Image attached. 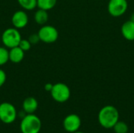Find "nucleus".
<instances>
[{
  "label": "nucleus",
  "instance_id": "1a4fd4ad",
  "mask_svg": "<svg viewBox=\"0 0 134 133\" xmlns=\"http://www.w3.org/2000/svg\"><path fill=\"white\" fill-rule=\"evenodd\" d=\"M28 16L24 10L16 11L11 18V22L13 27L16 29H22L25 27L28 24Z\"/></svg>",
  "mask_w": 134,
  "mask_h": 133
},
{
  "label": "nucleus",
  "instance_id": "aec40b11",
  "mask_svg": "<svg viewBox=\"0 0 134 133\" xmlns=\"http://www.w3.org/2000/svg\"><path fill=\"white\" fill-rule=\"evenodd\" d=\"M6 81V74L5 72L0 68V88L5 84Z\"/></svg>",
  "mask_w": 134,
  "mask_h": 133
},
{
  "label": "nucleus",
  "instance_id": "423d86ee",
  "mask_svg": "<svg viewBox=\"0 0 134 133\" xmlns=\"http://www.w3.org/2000/svg\"><path fill=\"white\" fill-rule=\"evenodd\" d=\"M38 35L41 42L45 43H53L57 40L59 33L55 27L52 25H44L39 29Z\"/></svg>",
  "mask_w": 134,
  "mask_h": 133
},
{
  "label": "nucleus",
  "instance_id": "39448f33",
  "mask_svg": "<svg viewBox=\"0 0 134 133\" xmlns=\"http://www.w3.org/2000/svg\"><path fill=\"white\" fill-rule=\"evenodd\" d=\"M17 116L16 107L10 103L4 102L0 103V121L6 125L15 122Z\"/></svg>",
  "mask_w": 134,
  "mask_h": 133
},
{
  "label": "nucleus",
  "instance_id": "4468645a",
  "mask_svg": "<svg viewBox=\"0 0 134 133\" xmlns=\"http://www.w3.org/2000/svg\"><path fill=\"white\" fill-rule=\"evenodd\" d=\"M57 0H37V7L44 10H50L57 5Z\"/></svg>",
  "mask_w": 134,
  "mask_h": 133
},
{
  "label": "nucleus",
  "instance_id": "ddd939ff",
  "mask_svg": "<svg viewBox=\"0 0 134 133\" xmlns=\"http://www.w3.org/2000/svg\"><path fill=\"white\" fill-rule=\"evenodd\" d=\"M49 19V14L46 10L38 9L34 15V20L36 24L39 25H44Z\"/></svg>",
  "mask_w": 134,
  "mask_h": 133
},
{
  "label": "nucleus",
  "instance_id": "0eeeda50",
  "mask_svg": "<svg viewBox=\"0 0 134 133\" xmlns=\"http://www.w3.org/2000/svg\"><path fill=\"white\" fill-rule=\"evenodd\" d=\"M128 9L127 0H110L108 4V13L114 17H119L126 13Z\"/></svg>",
  "mask_w": 134,
  "mask_h": 133
},
{
  "label": "nucleus",
  "instance_id": "412c9836",
  "mask_svg": "<svg viewBox=\"0 0 134 133\" xmlns=\"http://www.w3.org/2000/svg\"><path fill=\"white\" fill-rule=\"evenodd\" d=\"M53 84H51V83H46V85H45V86H44V89H45V90L46 91V92H50V91L52 90V89H53Z\"/></svg>",
  "mask_w": 134,
  "mask_h": 133
},
{
  "label": "nucleus",
  "instance_id": "6ab92c4d",
  "mask_svg": "<svg viewBox=\"0 0 134 133\" xmlns=\"http://www.w3.org/2000/svg\"><path fill=\"white\" fill-rule=\"evenodd\" d=\"M28 40H29V42H31V45L37 44V43L40 41L38 34H31V35L29 36V38H28Z\"/></svg>",
  "mask_w": 134,
  "mask_h": 133
},
{
  "label": "nucleus",
  "instance_id": "4be33fe9",
  "mask_svg": "<svg viewBox=\"0 0 134 133\" xmlns=\"http://www.w3.org/2000/svg\"><path fill=\"white\" fill-rule=\"evenodd\" d=\"M130 20H132L133 22H134V13H132L131 16H130Z\"/></svg>",
  "mask_w": 134,
  "mask_h": 133
},
{
  "label": "nucleus",
  "instance_id": "9b49d317",
  "mask_svg": "<svg viewBox=\"0 0 134 133\" xmlns=\"http://www.w3.org/2000/svg\"><path fill=\"white\" fill-rule=\"evenodd\" d=\"M38 107V103L34 97H27L22 103L23 111L26 114H34Z\"/></svg>",
  "mask_w": 134,
  "mask_h": 133
},
{
  "label": "nucleus",
  "instance_id": "f3484780",
  "mask_svg": "<svg viewBox=\"0 0 134 133\" xmlns=\"http://www.w3.org/2000/svg\"><path fill=\"white\" fill-rule=\"evenodd\" d=\"M9 61V50L4 46H0V67Z\"/></svg>",
  "mask_w": 134,
  "mask_h": 133
},
{
  "label": "nucleus",
  "instance_id": "20e7f679",
  "mask_svg": "<svg viewBox=\"0 0 134 133\" xmlns=\"http://www.w3.org/2000/svg\"><path fill=\"white\" fill-rule=\"evenodd\" d=\"M52 98L57 103H65L71 97L70 88L64 83L58 82L53 85L50 91Z\"/></svg>",
  "mask_w": 134,
  "mask_h": 133
},
{
  "label": "nucleus",
  "instance_id": "6e6552de",
  "mask_svg": "<svg viewBox=\"0 0 134 133\" xmlns=\"http://www.w3.org/2000/svg\"><path fill=\"white\" fill-rule=\"evenodd\" d=\"M82 125V120L76 114L67 115L63 121V127L68 132L73 133L79 130Z\"/></svg>",
  "mask_w": 134,
  "mask_h": 133
},
{
  "label": "nucleus",
  "instance_id": "9d476101",
  "mask_svg": "<svg viewBox=\"0 0 134 133\" xmlns=\"http://www.w3.org/2000/svg\"><path fill=\"white\" fill-rule=\"evenodd\" d=\"M121 33L125 39L134 41V22L129 20L123 23L121 27Z\"/></svg>",
  "mask_w": 134,
  "mask_h": 133
},
{
  "label": "nucleus",
  "instance_id": "7ed1b4c3",
  "mask_svg": "<svg viewBox=\"0 0 134 133\" xmlns=\"http://www.w3.org/2000/svg\"><path fill=\"white\" fill-rule=\"evenodd\" d=\"M21 39L22 38L19 30L15 27L5 29L1 35V41L3 45L8 49L18 46Z\"/></svg>",
  "mask_w": 134,
  "mask_h": 133
},
{
  "label": "nucleus",
  "instance_id": "dca6fc26",
  "mask_svg": "<svg viewBox=\"0 0 134 133\" xmlns=\"http://www.w3.org/2000/svg\"><path fill=\"white\" fill-rule=\"evenodd\" d=\"M115 133H128L129 126L128 125L122 121H119L112 128Z\"/></svg>",
  "mask_w": 134,
  "mask_h": 133
},
{
  "label": "nucleus",
  "instance_id": "f8f14e48",
  "mask_svg": "<svg viewBox=\"0 0 134 133\" xmlns=\"http://www.w3.org/2000/svg\"><path fill=\"white\" fill-rule=\"evenodd\" d=\"M24 53L19 46L11 48L9 50V60L14 63H19L24 60Z\"/></svg>",
  "mask_w": 134,
  "mask_h": 133
},
{
  "label": "nucleus",
  "instance_id": "2eb2a0df",
  "mask_svg": "<svg viewBox=\"0 0 134 133\" xmlns=\"http://www.w3.org/2000/svg\"><path fill=\"white\" fill-rule=\"evenodd\" d=\"M19 5L24 10H33L37 7V0H17Z\"/></svg>",
  "mask_w": 134,
  "mask_h": 133
},
{
  "label": "nucleus",
  "instance_id": "a211bd4d",
  "mask_svg": "<svg viewBox=\"0 0 134 133\" xmlns=\"http://www.w3.org/2000/svg\"><path fill=\"white\" fill-rule=\"evenodd\" d=\"M23 51L24 52H27L28 51L31 47V42H29L28 39H21L20 43H19V45H18Z\"/></svg>",
  "mask_w": 134,
  "mask_h": 133
},
{
  "label": "nucleus",
  "instance_id": "5701e85b",
  "mask_svg": "<svg viewBox=\"0 0 134 133\" xmlns=\"http://www.w3.org/2000/svg\"><path fill=\"white\" fill-rule=\"evenodd\" d=\"M73 133H85V132H81V131H77V132H73Z\"/></svg>",
  "mask_w": 134,
  "mask_h": 133
},
{
  "label": "nucleus",
  "instance_id": "f257e3e1",
  "mask_svg": "<svg viewBox=\"0 0 134 133\" xmlns=\"http://www.w3.org/2000/svg\"><path fill=\"white\" fill-rule=\"evenodd\" d=\"M97 119L101 127L110 129L119 121V112L115 107L106 105L100 110Z\"/></svg>",
  "mask_w": 134,
  "mask_h": 133
},
{
  "label": "nucleus",
  "instance_id": "b1692460",
  "mask_svg": "<svg viewBox=\"0 0 134 133\" xmlns=\"http://www.w3.org/2000/svg\"><path fill=\"white\" fill-rule=\"evenodd\" d=\"M0 40H1V36H0Z\"/></svg>",
  "mask_w": 134,
  "mask_h": 133
},
{
  "label": "nucleus",
  "instance_id": "f03ea898",
  "mask_svg": "<svg viewBox=\"0 0 134 133\" xmlns=\"http://www.w3.org/2000/svg\"><path fill=\"white\" fill-rule=\"evenodd\" d=\"M42 129V122L35 114L24 115L20 124L21 133H39Z\"/></svg>",
  "mask_w": 134,
  "mask_h": 133
}]
</instances>
